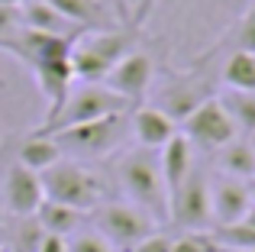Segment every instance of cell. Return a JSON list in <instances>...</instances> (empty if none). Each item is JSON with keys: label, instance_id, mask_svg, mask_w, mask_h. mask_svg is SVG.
<instances>
[{"label": "cell", "instance_id": "23", "mask_svg": "<svg viewBox=\"0 0 255 252\" xmlns=\"http://www.w3.org/2000/svg\"><path fill=\"white\" fill-rule=\"evenodd\" d=\"M210 240L217 243V249H233V252H252L255 249V230L246 220L226 223V227H213Z\"/></svg>", "mask_w": 255, "mask_h": 252}, {"label": "cell", "instance_id": "25", "mask_svg": "<svg viewBox=\"0 0 255 252\" xmlns=\"http://www.w3.org/2000/svg\"><path fill=\"white\" fill-rule=\"evenodd\" d=\"M23 32V6H3L0 3V52Z\"/></svg>", "mask_w": 255, "mask_h": 252}, {"label": "cell", "instance_id": "29", "mask_svg": "<svg viewBox=\"0 0 255 252\" xmlns=\"http://www.w3.org/2000/svg\"><path fill=\"white\" fill-rule=\"evenodd\" d=\"M36 252H68V240H65V236H55V233H42Z\"/></svg>", "mask_w": 255, "mask_h": 252}, {"label": "cell", "instance_id": "30", "mask_svg": "<svg viewBox=\"0 0 255 252\" xmlns=\"http://www.w3.org/2000/svg\"><path fill=\"white\" fill-rule=\"evenodd\" d=\"M129 6H132V26H139V23H145V16H149V10H152V0H129Z\"/></svg>", "mask_w": 255, "mask_h": 252}, {"label": "cell", "instance_id": "15", "mask_svg": "<svg viewBox=\"0 0 255 252\" xmlns=\"http://www.w3.org/2000/svg\"><path fill=\"white\" fill-rule=\"evenodd\" d=\"M207 97H210V94H207L204 84H191L184 75H178L174 81H168V84L162 88V94H158V104H155V107H162L165 114H168L171 120L178 123V120H184L191 110H197L200 104L207 101Z\"/></svg>", "mask_w": 255, "mask_h": 252}, {"label": "cell", "instance_id": "11", "mask_svg": "<svg viewBox=\"0 0 255 252\" xmlns=\"http://www.w3.org/2000/svg\"><path fill=\"white\" fill-rule=\"evenodd\" d=\"M252 184L243 178H230L220 171L210 178V210H213V227H226V223L246 220L252 207Z\"/></svg>", "mask_w": 255, "mask_h": 252}, {"label": "cell", "instance_id": "21", "mask_svg": "<svg viewBox=\"0 0 255 252\" xmlns=\"http://www.w3.org/2000/svg\"><path fill=\"white\" fill-rule=\"evenodd\" d=\"M223 81L230 91H249L255 94V52L236 49L223 65Z\"/></svg>", "mask_w": 255, "mask_h": 252}, {"label": "cell", "instance_id": "14", "mask_svg": "<svg viewBox=\"0 0 255 252\" xmlns=\"http://www.w3.org/2000/svg\"><path fill=\"white\" fill-rule=\"evenodd\" d=\"M23 26L26 29H36V32H45V36H65V39L84 36L81 26H75L68 16H62L49 0H26L23 3Z\"/></svg>", "mask_w": 255, "mask_h": 252}, {"label": "cell", "instance_id": "18", "mask_svg": "<svg viewBox=\"0 0 255 252\" xmlns=\"http://www.w3.org/2000/svg\"><path fill=\"white\" fill-rule=\"evenodd\" d=\"M62 149H58V142L52 136H42V132H32V136H26L23 142H19L16 149V162L26 165V168L39 171L42 175L45 168H52L55 162H62Z\"/></svg>", "mask_w": 255, "mask_h": 252}, {"label": "cell", "instance_id": "5", "mask_svg": "<svg viewBox=\"0 0 255 252\" xmlns=\"http://www.w3.org/2000/svg\"><path fill=\"white\" fill-rule=\"evenodd\" d=\"M126 132H129V114H117V117H104V120L65 126V129H55L49 136L58 142L62 155L104 158L126 142Z\"/></svg>", "mask_w": 255, "mask_h": 252}, {"label": "cell", "instance_id": "6", "mask_svg": "<svg viewBox=\"0 0 255 252\" xmlns=\"http://www.w3.org/2000/svg\"><path fill=\"white\" fill-rule=\"evenodd\" d=\"M91 220H94V230L117 252H129L136 243H142L155 230V220L145 210H139L136 204H126V201H104L100 207L91 210Z\"/></svg>", "mask_w": 255, "mask_h": 252}, {"label": "cell", "instance_id": "26", "mask_svg": "<svg viewBox=\"0 0 255 252\" xmlns=\"http://www.w3.org/2000/svg\"><path fill=\"white\" fill-rule=\"evenodd\" d=\"M68 252H117L110 246V243L104 240V236L97 233V230H78V233H71L68 240Z\"/></svg>", "mask_w": 255, "mask_h": 252}, {"label": "cell", "instance_id": "3", "mask_svg": "<svg viewBox=\"0 0 255 252\" xmlns=\"http://www.w3.org/2000/svg\"><path fill=\"white\" fill-rule=\"evenodd\" d=\"M42 191H45V201H55L65 204V207H75L81 214H91L94 207L107 201V181L97 175V171L84 168L81 162H71V158H62L55 162L52 168H45L42 175Z\"/></svg>", "mask_w": 255, "mask_h": 252}, {"label": "cell", "instance_id": "8", "mask_svg": "<svg viewBox=\"0 0 255 252\" xmlns=\"http://www.w3.org/2000/svg\"><path fill=\"white\" fill-rule=\"evenodd\" d=\"M181 123H184L187 142L200 145V149H207V152H220L226 142H233V139L239 136L236 123L226 114V107L220 104V97H207V101L200 104L197 110H191Z\"/></svg>", "mask_w": 255, "mask_h": 252}, {"label": "cell", "instance_id": "19", "mask_svg": "<svg viewBox=\"0 0 255 252\" xmlns=\"http://www.w3.org/2000/svg\"><path fill=\"white\" fill-rule=\"evenodd\" d=\"M87 214L75 207H65V204H55V201H42V207L36 210V223L42 227V233H55V236H65L68 240L71 233L84 227Z\"/></svg>", "mask_w": 255, "mask_h": 252}, {"label": "cell", "instance_id": "12", "mask_svg": "<svg viewBox=\"0 0 255 252\" xmlns=\"http://www.w3.org/2000/svg\"><path fill=\"white\" fill-rule=\"evenodd\" d=\"M45 191H42V178L39 171L26 168V165H10L3 178V204L13 217L26 220V217H36V210L42 207Z\"/></svg>", "mask_w": 255, "mask_h": 252}, {"label": "cell", "instance_id": "2", "mask_svg": "<svg viewBox=\"0 0 255 252\" xmlns=\"http://www.w3.org/2000/svg\"><path fill=\"white\" fill-rule=\"evenodd\" d=\"M139 49L136 26H113V29H94L75 39L71 45V68L78 81H104L110 68L123 55Z\"/></svg>", "mask_w": 255, "mask_h": 252}, {"label": "cell", "instance_id": "20", "mask_svg": "<svg viewBox=\"0 0 255 252\" xmlns=\"http://www.w3.org/2000/svg\"><path fill=\"white\" fill-rule=\"evenodd\" d=\"M217 165L223 175L230 178H243V181H252L255 178V149L249 139H233L223 149L217 152Z\"/></svg>", "mask_w": 255, "mask_h": 252}, {"label": "cell", "instance_id": "9", "mask_svg": "<svg viewBox=\"0 0 255 252\" xmlns=\"http://www.w3.org/2000/svg\"><path fill=\"white\" fill-rule=\"evenodd\" d=\"M32 78H36L39 91L45 97V120L42 126H49L52 120L58 117V110L65 107L71 88H75V68H71V52H58V55H49V58H39L32 65Z\"/></svg>", "mask_w": 255, "mask_h": 252}, {"label": "cell", "instance_id": "31", "mask_svg": "<svg viewBox=\"0 0 255 252\" xmlns=\"http://www.w3.org/2000/svg\"><path fill=\"white\" fill-rule=\"evenodd\" d=\"M104 3L113 10V16H117L120 23H126V19L132 16V13H129V0H104Z\"/></svg>", "mask_w": 255, "mask_h": 252}, {"label": "cell", "instance_id": "7", "mask_svg": "<svg viewBox=\"0 0 255 252\" xmlns=\"http://www.w3.org/2000/svg\"><path fill=\"white\" fill-rule=\"evenodd\" d=\"M168 220L178 223L187 233H204L213 227V210H210V178L204 168L194 165V171L168 194Z\"/></svg>", "mask_w": 255, "mask_h": 252}, {"label": "cell", "instance_id": "10", "mask_svg": "<svg viewBox=\"0 0 255 252\" xmlns=\"http://www.w3.org/2000/svg\"><path fill=\"white\" fill-rule=\"evenodd\" d=\"M152 81H155V62H152V55L142 52V49H132L129 55H123L110 68V75L104 78L107 88L123 94L126 101H132V104H139L149 94Z\"/></svg>", "mask_w": 255, "mask_h": 252}, {"label": "cell", "instance_id": "24", "mask_svg": "<svg viewBox=\"0 0 255 252\" xmlns=\"http://www.w3.org/2000/svg\"><path fill=\"white\" fill-rule=\"evenodd\" d=\"M233 42H236V49L243 52H255V0L249 6H246V13L239 16V23L233 26Z\"/></svg>", "mask_w": 255, "mask_h": 252}, {"label": "cell", "instance_id": "32", "mask_svg": "<svg viewBox=\"0 0 255 252\" xmlns=\"http://www.w3.org/2000/svg\"><path fill=\"white\" fill-rule=\"evenodd\" d=\"M246 223H249V227L255 230V204H252V207H249V214H246Z\"/></svg>", "mask_w": 255, "mask_h": 252}, {"label": "cell", "instance_id": "35", "mask_svg": "<svg viewBox=\"0 0 255 252\" xmlns=\"http://www.w3.org/2000/svg\"><path fill=\"white\" fill-rule=\"evenodd\" d=\"M252 252H255V249H252Z\"/></svg>", "mask_w": 255, "mask_h": 252}, {"label": "cell", "instance_id": "4", "mask_svg": "<svg viewBox=\"0 0 255 252\" xmlns=\"http://www.w3.org/2000/svg\"><path fill=\"white\" fill-rule=\"evenodd\" d=\"M136 107L132 101H126L123 94L110 91L104 81H81L78 88H71L65 107L58 110V117L49 126H39L36 132L49 136L55 129L65 126H78V123H91V120H104V117H117V114H129Z\"/></svg>", "mask_w": 255, "mask_h": 252}, {"label": "cell", "instance_id": "27", "mask_svg": "<svg viewBox=\"0 0 255 252\" xmlns=\"http://www.w3.org/2000/svg\"><path fill=\"white\" fill-rule=\"evenodd\" d=\"M171 252H220L217 243L210 240V233H184L171 240Z\"/></svg>", "mask_w": 255, "mask_h": 252}, {"label": "cell", "instance_id": "1", "mask_svg": "<svg viewBox=\"0 0 255 252\" xmlns=\"http://www.w3.org/2000/svg\"><path fill=\"white\" fill-rule=\"evenodd\" d=\"M117 171V184L123 188V194L129 197V204H136L139 210L152 217V220H168V188L162 178V165L152 149H132L123 152L113 165Z\"/></svg>", "mask_w": 255, "mask_h": 252}, {"label": "cell", "instance_id": "22", "mask_svg": "<svg viewBox=\"0 0 255 252\" xmlns=\"http://www.w3.org/2000/svg\"><path fill=\"white\" fill-rule=\"evenodd\" d=\"M220 104L233 117L236 129H243L246 136H255V94H249V91H230V94L220 97Z\"/></svg>", "mask_w": 255, "mask_h": 252}, {"label": "cell", "instance_id": "13", "mask_svg": "<svg viewBox=\"0 0 255 252\" xmlns=\"http://www.w3.org/2000/svg\"><path fill=\"white\" fill-rule=\"evenodd\" d=\"M129 132L142 149H162L165 142L178 132V123L155 104H136L129 110Z\"/></svg>", "mask_w": 255, "mask_h": 252}, {"label": "cell", "instance_id": "17", "mask_svg": "<svg viewBox=\"0 0 255 252\" xmlns=\"http://www.w3.org/2000/svg\"><path fill=\"white\" fill-rule=\"evenodd\" d=\"M158 165H162L165 188H168V194H171V191L194 171V145L187 142L184 132H174L168 142L162 145V152H158Z\"/></svg>", "mask_w": 255, "mask_h": 252}, {"label": "cell", "instance_id": "28", "mask_svg": "<svg viewBox=\"0 0 255 252\" xmlns=\"http://www.w3.org/2000/svg\"><path fill=\"white\" fill-rule=\"evenodd\" d=\"M171 240L174 236H168V233H158V230H152L149 236H145L142 243H136L129 252H171Z\"/></svg>", "mask_w": 255, "mask_h": 252}, {"label": "cell", "instance_id": "34", "mask_svg": "<svg viewBox=\"0 0 255 252\" xmlns=\"http://www.w3.org/2000/svg\"><path fill=\"white\" fill-rule=\"evenodd\" d=\"M252 201H255V181H252Z\"/></svg>", "mask_w": 255, "mask_h": 252}, {"label": "cell", "instance_id": "16", "mask_svg": "<svg viewBox=\"0 0 255 252\" xmlns=\"http://www.w3.org/2000/svg\"><path fill=\"white\" fill-rule=\"evenodd\" d=\"M62 16H68L75 26H81L84 32L94 29H113L120 26V19L113 16V10L104 3V0H49Z\"/></svg>", "mask_w": 255, "mask_h": 252}, {"label": "cell", "instance_id": "33", "mask_svg": "<svg viewBox=\"0 0 255 252\" xmlns=\"http://www.w3.org/2000/svg\"><path fill=\"white\" fill-rule=\"evenodd\" d=\"M0 3H3V6H23L26 0H0Z\"/></svg>", "mask_w": 255, "mask_h": 252}]
</instances>
